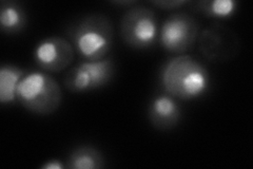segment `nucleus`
<instances>
[{"mask_svg":"<svg viewBox=\"0 0 253 169\" xmlns=\"http://www.w3.org/2000/svg\"><path fill=\"white\" fill-rule=\"evenodd\" d=\"M75 50L69 40L51 36L39 42L34 49V60L42 71L60 72L71 66Z\"/></svg>","mask_w":253,"mask_h":169,"instance_id":"obj_8","label":"nucleus"},{"mask_svg":"<svg viewBox=\"0 0 253 169\" xmlns=\"http://www.w3.org/2000/svg\"><path fill=\"white\" fill-rule=\"evenodd\" d=\"M237 3L233 0H203L193 3L196 12L212 18H230L237 11Z\"/></svg>","mask_w":253,"mask_h":169,"instance_id":"obj_13","label":"nucleus"},{"mask_svg":"<svg viewBox=\"0 0 253 169\" xmlns=\"http://www.w3.org/2000/svg\"><path fill=\"white\" fill-rule=\"evenodd\" d=\"M61 101L60 86L44 72H30L18 85L17 102L33 113L51 114L59 108Z\"/></svg>","mask_w":253,"mask_h":169,"instance_id":"obj_3","label":"nucleus"},{"mask_svg":"<svg viewBox=\"0 0 253 169\" xmlns=\"http://www.w3.org/2000/svg\"><path fill=\"white\" fill-rule=\"evenodd\" d=\"M28 16L23 6L12 0H4L0 5V28L5 34H18L27 28Z\"/></svg>","mask_w":253,"mask_h":169,"instance_id":"obj_10","label":"nucleus"},{"mask_svg":"<svg viewBox=\"0 0 253 169\" xmlns=\"http://www.w3.org/2000/svg\"><path fill=\"white\" fill-rule=\"evenodd\" d=\"M199 50L212 62L233 59L240 50V43L234 32L221 25H212L200 32Z\"/></svg>","mask_w":253,"mask_h":169,"instance_id":"obj_7","label":"nucleus"},{"mask_svg":"<svg viewBox=\"0 0 253 169\" xmlns=\"http://www.w3.org/2000/svg\"><path fill=\"white\" fill-rule=\"evenodd\" d=\"M161 84L173 98L191 101L207 93L211 77L203 63L190 55L180 54L166 61L161 69Z\"/></svg>","mask_w":253,"mask_h":169,"instance_id":"obj_1","label":"nucleus"},{"mask_svg":"<svg viewBox=\"0 0 253 169\" xmlns=\"http://www.w3.org/2000/svg\"><path fill=\"white\" fill-rule=\"evenodd\" d=\"M113 3L118 4V5H131V4H135L136 1H114Z\"/></svg>","mask_w":253,"mask_h":169,"instance_id":"obj_16","label":"nucleus"},{"mask_svg":"<svg viewBox=\"0 0 253 169\" xmlns=\"http://www.w3.org/2000/svg\"><path fill=\"white\" fill-rule=\"evenodd\" d=\"M121 36L126 45L137 50L154 46L160 36L155 13L147 6L130 7L121 21Z\"/></svg>","mask_w":253,"mask_h":169,"instance_id":"obj_4","label":"nucleus"},{"mask_svg":"<svg viewBox=\"0 0 253 169\" xmlns=\"http://www.w3.org/2000/svg\"><path fill=\"white\" fill-rule=\"evenodd\" d=\"M66 167L65 164H62L61 161L59 160H49L42 166V169H63Z\"/></svg>","mask_w":253,"mask_h":169,"instance_id":"obj_15","label":"nucleus"},{"mask_svg":"<svg viewBox=\"0 0 253 169\" xmlns=\"http://www.w3.org/2000/svg\"><path fill=\"white\" fill-rule=\"evenodd\" d=\"M200 35V23L187 13L170 15L160 30V43L165 50L183 54L192 49Z\"/></svg>","mask_w":253,"mask_h":169,"instance_id":"obj_5","label":"nucleus"},{"mask_svg":"<svg viewBox=\"0 0 253 169\" xmlns=\"http://www.w3.org/2000/svg\"><path fill=\"white\" fill-rule=\"evenodd\" d=\"M67 33L74 50L84 60L104 59L113 45L112 22L104 14L85 15L72 23Z\"/></svg>","mask_w":253,"mask_h":169,"instance_id":"obj_2","label":"nucleus"},{"mask_svg":"<svg viewBox=\"0 0 253 169\" xmlns=\"http://www.w3.org/2000/svg\"><path fill=\"white\" fill-rule=\"evenodd\" d=\"M115 73L111 58L84 60L71 69L65 77V86L73 93L96 90L108 85Z\"/></svg>","mask_w":253,"mask_h":169,"instance_id":"obj_6","label":"nucleus"},{"mask_svg":"<svg viewBox=\"0 0 253 169\" xmlns=\"http://www.w3.org/2000/svg\"><path fill=\"white\" fill-rule=\"evenodd\" d=\"M25 70L13 65H2L0 68V103L10 105L17 102V89Z\"/></svg>","mask_w":253,"mask_h":169,"instance_id":"obj_11","label":"nucleus"},{"mask_svg":"<svg viewBox=\"0 0 253 169\" xmlns=\"http://www.w3.org/2000/svg\"><path fill=\"white\" fill-rule=\"evenodd\" d=\"M151 3L152 5L163 10H174L179 9L180 6L187 4L188 1H185V0H156V1H152Z\"/></svg>","mask_w":253,"mask_h":169,"instance_id":"obj_14","label":"nucleus"},{"mask_svg":"<svg viewBox=\"0 0 253 169\" xmlns=\"http://www.w3.org/2000/svg\"><path fill=\"white\" fill-rule=\"evenodd\" d=\"M105 166L104 155L90 145H84L73 149L67 161V167L71 169H99Z\"/></svg>","mask_w":253,"mask_h":169,"instance_id":"obj_12","label":"nucleus"},{"mask_svg":"<svg viewBox=\"0 0 253 169\" xmlns=\"http://www.w3.org/2000/svg\"><path fill=\"white\" fill-rule=\"evenodd\" d=\"M148 117L156 129L170 130L181 119V109L176 99L165 92L155 95L150 102Z\"/></svg>","mask_w":253,"mask_h":169,"instance_id":"obj_9","label":"nucleus"}]
</instances>
